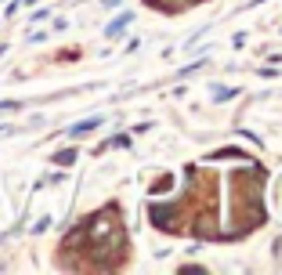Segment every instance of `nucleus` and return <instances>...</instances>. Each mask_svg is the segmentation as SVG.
<instances>
[{
	"mask_svg": "<svg viewBox=\"0 0 282 275\" xmlns=\"http://www.w3.org/2000/svg\"><path fill=\"white\" fill-rule=\"evenodd\" d=\"M98 124H102V116H94V120H84V124H76V127H72V134H87V130H94Z\"/></svg>",
	"mask_w": 282,
	"mask_h": 275,
	"instance_id": "f257e3e1",
	"label": "nucleus"
},
{
	"mask_svg": "<svg viewBox=\"0 0 282 275\" xmlns=\"http://www.w3.org/2000/svg\"><path fill=\"white\" fill-rule=\"evenodd\" d=\"M130 22V14H120V18L112 22V26H108V36H116V33H123V26H127Z\"/></svg>",
	"mask_w": 282,
	"mask_h": 275,
	"instance_id": "f03ea898",
	"label": "nucleus"
}]
</instances>
